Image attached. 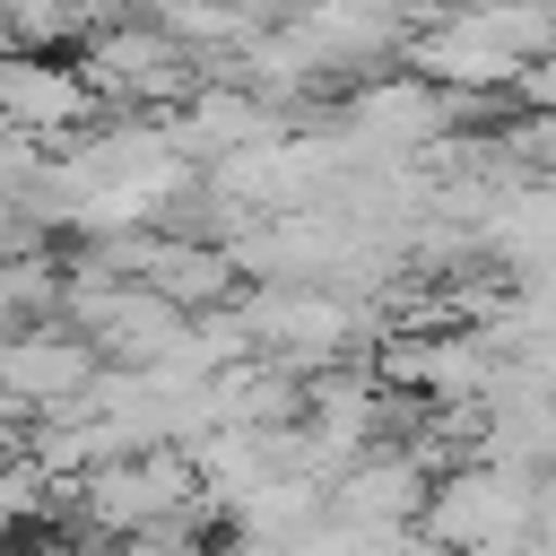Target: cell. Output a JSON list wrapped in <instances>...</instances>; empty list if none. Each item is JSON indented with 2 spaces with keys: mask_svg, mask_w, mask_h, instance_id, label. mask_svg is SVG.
Segmentation results:
<instances>
[{
  "mask_svg": "<svg viewBox=\"0 0 556 556\" xmlns=\"http://www.w3.org/2000/svg\"><path fill=\"white\" fill-rule=\"evenodd\" d=\"M78 78L96 87V104H122V113H139V122H174L200 87H208V70L156 26V17H104L96 26V43L78 52Z\"/></svg>",
  "mask_w": 556,
  "mask_h": 556,
  "instance_id": "1",
  "label": "cell"
},
{
  "mask_svg": "<svg viewBox=\"0 0 556 556\" xmlns=\"http://www.w3.org/2000/svg\"><path fill=\"white\" fill-rule=\"evenodd\" d=\"M96 122V87L78 78V61H35V52H0V130L9 139H87Z\"/></svg>",
  "mask_w": 556,
  "mask_h": 556,
  "instance_id": "3",
  "label": "cell"
},
{
  "mask_svg": "<svg viewBox=\"0 0 556 556\" xmlns=\"http://www.w3.org/2000/svg\"><path fill=\"white\" fill-rule=\"evenodd\" d=\"M96 382H104V356L70 321H26L0 339V400H17L26 417H70Z\"/></svg>",
  "mask_w": 556,
  "mask_h": 556,
  "instance_id": "2",
  "label": "cell"
}]
</instances>
